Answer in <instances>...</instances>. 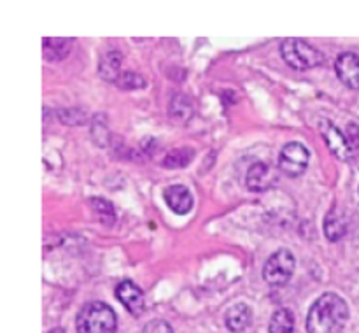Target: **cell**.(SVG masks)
<instances>
[{"label": "cell", "mask_w": 359, "mask_h": 333, "mask_svg": "<svg viewBox=\"0 0 359 333\" xmlns=\"http://www.w3.org/2000/svg\"><path fill=\"white\" fill-rule=\"evenodd\" d=\"M142 333H174V329L163 319H154V321H149L144 326Z\"/></svg>", "instance_id": "obj_19"}, {"label": "cell", "mask_w": 359, "mask_h": 333, "mask_svg": "<svg viewBox=\"0 0 359 333\" xmlns=\"http://www.w3.org/2000/svg\"><path fill=\"white\" fill-rule=\"evenodd\" d=\"M191 158H193V151L188 149V147H184V149H175L165 156L163 167H168V168L186 167V165L191 161Z\"/></svg>", "instance_id": "obj_16"}, {"label": "cell", "mask_w": 359, "mask_h": 333, "mask_svg": "<svg viewBox=\"0 0 359 333\" xmlns=\"http://www.w3.org/2000/svg\"><path fill=\"white\" fill-rule=\"evenodd\" d=\"M116 84L123 88V90H139V88L146 86V81H144L142 76L135 72H123L119 79L116 81Z\"/></svg>", "instance_id": "obj_17"}, {"label": "cell", "mask_w": 359, "mask_h": 333, "mask_svg": "<svg viewBox=\"0 0 359 333\" xmlns=\"http://www.w3.org/2000/svg\"><path fill=\"white\" fill-rule=\"evenodd\" d=\"M283 58L291 69L309 70L325 63V55L302 39H286L280 46Z\"/></svg>", "instance_id": "obj_3"}, {"label": "cell", "mask_w": 359, "mask_h": 333, "mask_svg": "<svg viewBox=\"0 0 359 333\" xmlns=\"http://www.w3.org/2000/svg\"><path fill=\"white\" fill-rule=\"evenodd\" d=\"M339 79L346 86L359 90V55L356 53H342L335 63Z\"/></svg>", "instance_id": "obj_8"}, {"label": "cell", "mask_w": 359, "mask_h": 333, "mask_svg": "<svg viewBox=\"0 0 359 333\" xmlns=\"http://www.w3.org/2000/svg\"><path fill=\"white\" fill-rule=\"evenodd\" d=\"M116 297L118 300L125 305L130 311V314L140 315L146 308V300H144V293L135 283L132 280H123L116 287Z\"/></svg>", "instance_id": "obj_6"}, {"label": "cell", "mask_w": 359, "mask_h": 333, "mask_svg": "<svg viewBox=\"0 0 359 333\" xmlns=\"http://www.w3.org/2000/svg\"><path fill=\"white\" fill-rule=\"evenodd\" d=\"M349 321L346 300L335 293H325L312 304L307 315L309 333H342Z\"/></svg>", "instance_id": "obj_1"}, {"label": "cell", "mask_w": 359, "mask_h": 333, "mask_svg": "<svg viewBox=\"0 0 359 333\" xmlns=\"http://www.w3.org/2000/svg\"><path fill=\"white\" fill-rule=\"evenodd\" d=\"M91 207H93L95 210H97L98 214H100L102 219H105V217H109V221H114V207L111 205V203L107 202L105 198H91L90 200Z\"/></svg>", "instance_id": "obj_18"}, {"label": "cell", "mask_w": 359, "mask_h": 333, "mask_svg": "<svg viewBox=\"0 0 359 333\" xmlns=\"http://www.w3.org/2000/svg\"><path fill=\"white\" fill-rule=\"evenodd\" d=\"M323 137H325V142L328 146L330 153L333 156L340 158V160H349L353 156V146L347 140V137L337 128L332 123L325 121V128H323Z\"/></svg>", "instance_id": "obj_7"}, {"label": "cell", "mask_w": 359, "mask_h": 333, "mask_svg": "<svg viewBox=\"0 0 359 333\" xmlns=\"http://www.w3.org/2000/svg\"><path fill=\"white\" fill-rule=\"evenodd\" d=\"M294 266H297V259H294L293 252L287 249H279L266 259L265 266H263V279L270 286H284L293 277Z\"/></svg>", "instance_id": "obj_4"}, {"label": "cell", "mask_w": 359, "mask_h": 333, "mask_svg": "<svg viewBox=\"0 0 359 333\" xmlns=\"http://www.w3.org/2000/svg\"><path fill=\"white\" fill-rule=\"evenodd\" d=\"M72 39H44L42 41V53L49 62H58L65 58L72 49Z\"/></svg>", "instance_id": "obj_12"}, {"label": "cell", "mask_w": 359, "mask_h": 333, "mask_svg": "<svg viewBox=\"0 0 359 333\" xmlns=\"http://www.w3.org/2000/svg\"><path fill=\"white\" fill-rule=\"evenodd\" d=\"M245 182H248V188L251 189V191H265V189H269L270 186L276 182V174H273V170L270 168V165L258 161V163H255L249 168Z\"/></svg>", "instance_id": "obj_10"}, {"label": "cell", "mask_w": 359, "mask_h": 333, "mask_svg": "<svg viewBox=\"0 0 359 333\" xmlns=\"http://www.w3.org/2000/svg\"><path fill=\"white\" fill-rule=\"evenodd\" d=\"M119 69H121V55L118 51H109L107 55H104V58L100 60V65H98L100 76L107 81H114V83L121 76Z\"/></svg>", "instance_id": "obj_14"}, {"label": "cell", "mask_w": 359, "mask_h": 333, "mask_svg": "<svg viewBox=\"0 0 359 333\" xmlns=\"http://www.w3.org/2000/svg\"><path fill=\"white\" fill-rule=\"evenodd\" d=\"M165 196V202L167 205L174 210L175 214L179 216H184L188 214L189 210L193 209V195L189 193V189L182 184H174V186H168L163 193Z\"/></svg>", "instance_id": "obj_9"}, {"label": "cell", "mask_w": 359, "mask_h": 333, "mask_svg": "<svg viewBox=\"0 0 359 333\" xmlns=\"http://www.w3.org/2000/svg\"><path fill=\"white\" fill-rule=\"evenodd\" d=\"M311 153L302 142H290L280 149L279 154V167L284 174L291 177H298L304 174L309 167Z\"/></svg>", "instance_id": "obj_5"}, {"label": "cell", "mask_w": 359, "mask_h": 333, "mask_svg": "<svg viewBox=\"0 0 359 333\" xmlns=\"http://www.w3.org/2000/svg\"><path fill=\"white\" fill-rule=\"evenodd\" d=\"M347 221L339 209H332L325 219V235L328 240L337 242L346 235Z\"/></svg>", "instance_id": "obj_13"}, {"label": "cell", "mask_w": 359, "mask_h": 333, "mask_svg": "<svg viewBox=\"0 0 359 333\" xmlns=\"http://www.w3.org/2000/svg\"><path fill=\"white\" fill-rule=\"evenodd\" d=\"M252 321V311L249 305L237 304L230 307L224 315V322H226L228 329L233 333H242L251 326Z\"/></svg>", "instance_id": "obj_11"}, {"label": "cell", "mask_w": 359, "mask_h": 333, "mask_svg": "<svg viewBox=\"0 0 359 333\" xmlns=\"http://www.w3.org/2000/svg\"><path fill=\"white\" fill-rule=\"evenodd\" d=\"M76 328L77 333H116L118 318L104 301H90L77 314Z\"/></svg>", "instance_id": "obj_2"}, {"label": "cell", "mask_w": 359, "mask_h": 333, "mask_svg": "<svg viewBox=\"0 0 359 333\" xmlns=\"http://www.w3.org/2000/svg\"><path fill=\"white\" fill-rule=\"evenodd\" d=\"M294 315L290 308H279L272 314L269 325V333H293Z\"/></svg>", "instance_id": "obj_15"}]
</instances>
